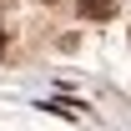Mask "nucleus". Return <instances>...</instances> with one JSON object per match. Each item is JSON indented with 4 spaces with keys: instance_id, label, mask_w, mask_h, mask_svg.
Segmentation results:
<instances>
[{
    "instance_id": "nucleus-1",
    "label": "nucleus",
    "mask_w": 131,
    "mask_h": 131,
    "mask_svg": "<svg viewBox=\"0 0 131 131\" xmlns=\"http://www.w3.org/2000/svg\"><path fill=\"white\" fill-rule=\"evenodd\" d=\"M81 20H111L116 15V0H76Z\"/></svg>"
},
{
    "instance_id": "nucleus-2",
    "label": "nucleus",
    "mask_w": 131,
    "mask_h": 131,
    "mask_svg": "<svg viewBox=\"0 0 131 131\" xmlns=\"http://www.w3.org/2000/svg\"><path fill=\"white\" fill-rule=\"evenodd\" d=\"M0 50H5V30H0Z\"/></svg>"
}]
</instances>
